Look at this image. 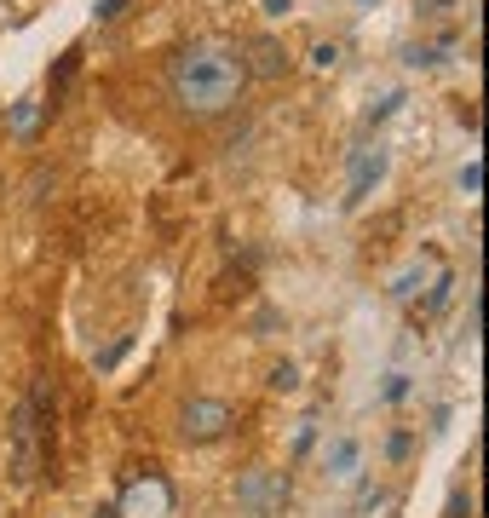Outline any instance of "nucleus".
Masks as SVG:
<instances>
[{
	"instance_id": "nucleus-17",
	"label": "nucleus",
	"mask_w": 489,
	"mask_h": 518,
	"mask_svg": "<svg viewBox=\"0 0 489 518\" xmlns=\"http://www.w3.org/2000/svg\"><path fill=\"white\" fill-rule=\"evenodd\" d=\"M409 398V375H386V386H380V403H403Z\"/></svg>"
},
{
	"instance_id": "nucleus-14",
	"label": "nucleus",
	"mask_w": 489,
	"mask_h": 518,
	"mask_svg": "<svg viewBox=\"0 0 489 518\" xmlns=\"http://www.w3.org/2000/svg\"><path fill=\"white\" fill-rule=\"evenodd\" d=\"M75 70H81V52H64V58H58V70H52V98L75 81Z\"/></svg>"
},
{
	"instance_id": "nucleus-21",
	"label": "nucleus",
	"mask_w": 489,
	"mask_h": 518,
	"mask_svg": "<svg viewBox=\"0 0 489 518\" xmlns=\"http://www.w3.org/2000/svg\"><path fill=\"white\" fill-rule=\"evenodd\" d=\"M127 6H133V0H98V24H121Z\"/></svg>"
},
{
	"instance_id": "nucleus-8",
	"label": "nucleus",
	"mask_w": 489,
	"mask_h": 518,
	"mask_svg": "<svg viewBox=\"0 0 489 518\" xmlns=\"http://www.w3.org/2000/svg\"><path fill=\"white\" fill-rule=\"evenodd\" d=\"M323 472L334 484H357V472H363V444L357 438H328L323 444Z\"/></svg>"
},
{
	"instance_id": "nucleus-24",
	"label": "nucleus",
	"mask_w": 489,
	"mask_h": 518,
	"mask_svg": "<svg viewBox=\"0 0 489 518\" xmlns=\"http://www.w3.org/2000/svg\"><path fill=\"white\" fill-rule=\"evenodd\" d=\"M409 449H415V438H409V432H392V438H386V455H392V461H403Z\"/></svg>"
},
{
	"instance_id": "nucleus-15",
	"label": "nucleus",
	"mask_w": 489,
	"mask_h": 518,
	"mask_svg": "<svg viewBox=\"0 0 489 518\" xmlns=\"http://www.w3.org/2000/svg\"><path fill=\"white\" fill-rule=\"evenodd\" d=\"M317 449V421L305 415V421H294V455H311Z\"/></svg>"
},
{
	"instance_id": "nucleus-18",
	"label": "nucleus",
	"mask_w": 489,
	"mask_h": 518,
	"mask_svg": "<svg viewBox=\"0 0 489 518\" xmlns=\"http://www.w3.org/2000/svg\"><path fill=\"white\" fill-rule=\"evenodd\" d=\"M311 64H317V70H334V64H340V47H334V41H317V47H311Z\"/></svg>"
},
{
	"instance_id": "nucleus-25",
	"label": "nucleus",
	"mask_w": 489,
	"mask_h": 518,
	"mask_svg": "<svg viewBox=\"0 0 489 518\" xmlns=\"http://www.w3.org/2000/svg\"><path fill=\"white\" fill-rule=\"evenodd\" d=\"M288 6H294V0H265V12H277V18L288 12Z\"/></svg>"
},
{
	"instance_id": "nucleus-26",
	"label": "nucleus",
	"mask_w": 489,
	"mask_h": 518,
	"mask_svg": "<svg viewBox=\"0 0 489 518\" xmlns=\"http://www.w3.org/2000/svg\"><path fill=\"white\" fill-rule=\"evenodd\" d=\"M93 518H116V507H93Z\"/></svg>"
},
{
	"instance_id": "nucleus-10",
	"label": "nucleus",
	"mask_w": 489,
	"mask_h": 518,
	"mask_svg": "<svg viewBox=\"0 0 489 518\" xmlns=\"http://www.w3.org/2000/svg\"><path fill=\"white\" fill-rule=\"evenodd\" d=\"M420 288H426V265L409 259V265L392 277V300H420Z\"/></svg>"
},
{
	"instance_id": "nucleus-4",
	"label": "nucleus",
	"mask_w": 489,
	"mask_h": 518,
	"mask_svg": "<svg viewBox=\"0 0 489 518\" xmlns=\"http://www.w3.org/2000/svg\"><path fill=\"white\" fill-rule=\"evenodd\" d=\"M236 426V409L225 398H190L179 409V438L185 444H213V438H225Z\"/></svg>"
},
{
	"instance_id": "nucleus-16",
	"label": "nucleus",
	"mask_w": 489,
	"mask_h": 518,
	"mask_svg": "<svg viewBox=\"0 0 489 518\" xmlns=\"http://www.w3.org/2000/svg\"><path fill=\"white\" fill-rule=\"evenodd\" d=\"M472 513H478L472 490H455V495H449V507H443V518H472Z\"/></svg>"
},
{
	"instance_id": "nucleus-20",
	"label": "nucleus",
	"mask_w": 489,
	"mask_h": 518,
	"mask_svg": "<svg viewBox=\"0 0 489 518\" xmlns=\"http://www.w3.org/2000/svg\"><path fill=\"white\" fill-rule=\"evenodd\" d=\"M455 185H461L466 196H478V190H484V167H478V162H466V167H461V179H455Z\"/></svg>"
},
{
	"instance_id": "nucleus-7",
	"label": "nucleus",
	"mask_w": 489,
	"mask_h": 518,
	"mask_svg": "<svg viewBox=\"0 0 489 518\" xmlns=\"http://www.w3.org/2000/svg\"><path fill=\"white\" fill-rule=\"evenodd\" d=\"M242 70L259 75V81H282L288 75V47H282L277 35H254L248 52H242Z\"/></svg>"
},
{
	"instance_id": "nucleus-6",
	"label": "nucleus",
	"mask_w": 489,
	"mask_h": 518,
	"mask_svg": "<svg viewBox=\"0 0 489 518\" xmlns=\"http://www.w3.org/2000/svg\"><path fill=\"white\" fill-rule=\"evenodd\" d=\"M380 179H386V144L357 150V156H351V179H346V208H363Z\"/></svg>"
},
{
	"instance_id": "nucleus-12",
	"label": "nucleus",
	"mask_w": 489,
	"mask_h": 518,
	"mask_svg": "<svg viewBox=\"0 0 489 518\" xmlns=\"http://www.w3.org/2000/svg\"><path fill=\"white\" fill-rule=\"evenodd\" d=\"M265 386H271V392H300V363L277 357V363H271V375H265Z\"/></svg>"
},
{
	"instance_id": "nucleus-13",
	"label": "nucleus",
	"mask_w": 489,
	"mask_h": 518,
	"mask_svg": "<svg viewBox=\"0 0 489 518\" xmlns=\"http://www.w3.org/2000/svg\"><path fill=\"white\" fill-rule=\"evenodd\" d=\"M127 346H133V340H127V334H116V340H110L104 352H93V369H98V375H110L121 357H127Z\"/></svg>"
},
{
	"instance_id": "nucleus-2",
	"label": "nucleus",
	"mask_w": 489,
	"mask_h": 518,
	"mask_svg": "<svg viewBox=\"0 0 489 518\" xmlns=\"http://www.w3.org/2000/svg\"><path fill=\"white\" fill-rule=\"evenodd\" d=\"M236 507H242V518H282V507H288V472L248 467L236 478Z\"/></svg>"
},
{
	"instance_id": "nucleus-5",
	"label": "nucleus",
	"mask_w": 489,
	"mask_h": 518,
	"mask_svg": "<svg viewBox=\"0 0 489 518\" xmlns=\"http://www.w3.org/2000/svg\"><path fill=\"white\" fill-rule=\"evenodd\" d=\"M167 513H173V484H167L162 472L133 478L116 501V518H167Z\"/></svg>"
},
{
	"instance_id": "nucleus-9",
	"label": "nucleus",
	"mask_w": 489,
	"mask_h": 518,
	"mask_svg": "<svg viewBox=\"0 0 489 518\" xmlns=\"http://www.w3.org/2000/svg\"><path fill=\"white\" fill-rule=\"evenodd\" d=\"M47 110L52 104H41V98H18V104H12V133H18V139H35V133H41V121H47Z\"/></svg>"
},
{
	"instance_id": "nucleus-22",
	"label": "nucleus",
	"mask_w": 489,
	"mask_h": 518,
	"mask_svg": "<svg viewBox=\"0 0 489 518\" xmlns=\"http://www.w3.org/2000/svg\"><path fill=\"white\" fill-rule=\"evenodd\" d=\"M397 104H403V93H386V98H380V104L369 110V127H380L386 116H397Z\"/></svg>"
},
{
	"instance_id": "nucleus-1",
	"label": "nucleus",
	"mask_w": 489,
	"mask_h": 518,
	"mask_svg": "<svg viewBox=\"0 0 489 518\" xmlns=\"http://www.w3.org/2000/svg\"><path fill=\"white\" fill-rule=\"evenodd\" d=\"M167 87L190 116H225L248 87V70H242V52L231 41H190L167 70Z\"/></svg>"
},
{
	"instance_id": "nucleus-19",
	"label": "nucleus",
	"mask_w": 489,
	"mask_h": 518,
	"mask_svg": "<svg viewBox=\"0 0 489 518\" xmlns=\"http://www.w3.org/2000/svg\"><path fill=\"white\" fill-rule=\"evenodd\" d=\"M403 64L426 70V64H438V47H426V41H420V47H403Z\"/></svg>"
},
{
	"instance_id": "nucleus-11",
	"label": "nucleus",
	"mask_w": 489,
	"mask_h": 518,
	"mask_svg": "<svg viewBox=\"0 0 489 518\" xmlns=\"http://www.w3.org/2000/svg\"><path fill=\"white\" fill-rule=\"evenodd\" d=\"M449 288H455V277H449V271H438V277H432V288H426V300H420V317H438V311L449 306Z\"/></svg>"
},
{
	"instance_id": "nucleus-23",
	"label": "nucleus",
	"mask_w": 489,
	"mask_h": 518,
	"mask_svg": "<svg viewBox=\"0 0 489 518\" xmlns=\"http://www.w3.org/2000/svg\"><path fill=\"white\" fill-rule=\"evenodd\" d=\"M380 501H386V490H380V484H363V490H357V513H374Z\"/></svg>"
},
{
	"instance_id": "nucleus-3",
	"label": "nucleus",
	"mask_w": 489,
	"mask_h": 518,
	"mask_svg": "<svg viewBox=\"0 0 489 518\" xmlns=\"http://www.w3.org/2000/svg\"><path fill=\"white\" fill-rule=\"evenodd\" d=\"M6 438H12V478H18V484H35V478H41V461H47V449H41L47 426L35 421V409H29V403H18V409H12Z\"/></svg>"
}]
</instances>
